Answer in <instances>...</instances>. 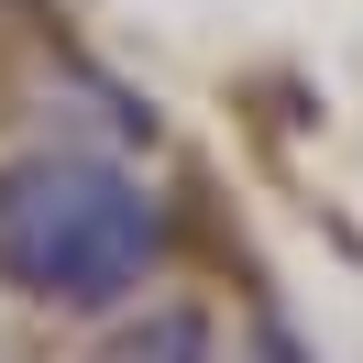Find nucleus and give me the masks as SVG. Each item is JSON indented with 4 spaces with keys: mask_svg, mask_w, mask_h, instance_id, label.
<instances>
[{
    "mask_svg": "<svg viewBox=\"0 0 363 363\" xmlns=\"http://www.w3.org/2000/svg\"><path fill=\"white\" fill-rule=\"evenodd\" d=\"M155 264H165V220L121 165L99 155L0 165V286L45 308H121Z\"/></svg>",
    "mask_w": 363,
    "mask_h": 363,
    "instance_id": "1",
    "label": "nucleus"
},
{
    "mask_svg": "<svg viewBox=\"0 0 363 363\" xmlns=\"http://www.w3.org/2000/svg\"><path fill=\"white\" fill-rule=\"evenodd\" d=\"M99 363H209V319L199 308H155L121 341H99Z\"/></svg>",
    "mask_w": 363,
    "mask_h": 363,
    "instance_id": "2",
    "label": "nucleus"
},
{
    "mask_svg": "<svg viewBox=\"0 0 363 363\" xmlns=\"http://www.w3.org/2000/svg\"><path fill=\"white\" fill-rule=\"evenodd\" d=\"M253 363H308V352H297V330H286V319H264V352H253Z\"/></svg>",
    "mask_w": 363,
    "mask_h": 363,
    "instance_id": "3",
    "label": "nucleus"
}]
</instances>
